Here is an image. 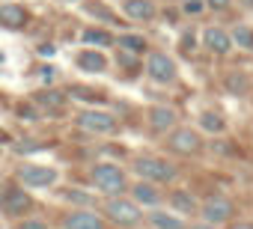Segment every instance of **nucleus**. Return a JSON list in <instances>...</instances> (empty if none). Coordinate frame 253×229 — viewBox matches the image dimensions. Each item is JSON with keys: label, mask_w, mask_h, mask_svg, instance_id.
<instances>
[{"label": "nucleus", "mask_w": 253, "mask_h": 229, "mask_svg": "<svg viewBox=\"0 0 253 229\" xmlns=\"http://www.w3.org/2000/svg\"><path fill=\"white\" fill-rule=\"evenodd\" d=\"M131 173L137 179H143V182L158 185V188L173 185L179 179V167L164 155H134L131 158Z\"/></svg>", "instance_id": "obj_1"}, {"label": "nucleus", "mask_w": 253, "mask_h": 229, "mask_svg": "<svg viewBox=\"0 0 253 229\" xmlns=\"http://www.w3.org/2000/svg\"><path fill=\"white\" fill-rule=\"evenodd\" d=\"M104 214V220L107 223H113V226H119V229H137L140 223H143V208L131 199V196H107L104 199V208H101Z\"/></svg>", "instance_id": "obj_2"}, {"label": "nucleus", "mask_w": 253, "mask_h": 229, "mask_svg": "<svg viewBox=\"0 0 253 229\" xmlns=\"http://www.w3.org/2000/svg\"><path fill=\"white\" fill-rule=\"evenodd\" d=\"M89 179H92L95 191L104 193V196H119V193L128 191V173H125L119 164H113V161H98V164H92Z\"/></svg>", "instance_id": "obj_3"}, {"label": "nucleus", "mask_w": 253, "mask_h": 229, "mask_svg": "<svg viewBox=\"0 0 253 229\" xmlns=\"http://www.w3.org/2000/svg\"><path fill=\"white\" fill-rule=\"evenodd\" d=\"M167 137V149L173 152V155H182V158H197V155H203V149H206V143H203V134L197 131V128H191V125H176L170 134H164Z\"/></svg>", "instance_id": "obj_4"}, {"label": "nucleus", "mask_w": 253, "mask_h": 229, "mask_svg": "<svg viewBox=\"0 0 253 229\" xmlns=\"http://www.w3.org/2000/svg\"><path fill=\"white\" fill-rule=\"evenodd\" d=\"M75 125L86 134H98V137H110L119 131V119L113 116V113L107 110H81L78 116H75Z\"/></svg>", "instance_id": "obj_5"}, {"label": "nucleus", "mask_w": 253, "mask_h": 229, "mask_svg": "<svg viewBox=\"0 0 253 229\" xmlns=\"http://www.w3.org/2000/svg\"><path fill=\"white\" fill-rule=\"evenodd\" d=\"M146 77H149L152 83L167 86V83H176L179 69H176L173 57H167L164 51H152V54L146 57Z\"/></svg>", "instance_id": "obj_6"}, {"label": "nucleus", "mask_w": 253, "mask_h": 229, "mask_svg": "<svg viewBox=\"0 0 253 229\" xmlns=\"http://www.w3.org/2000/svg\"><path fill=\"white\" fill-rule=\"evenodd\" d=\"M197 214H200V220H206V223H211V226H220V223H229L232 220V214H235V205L226 199V196H206L203 202H200V208H197Z\"/></svg>", "instance_id": "obj_7"}, {"label": "nucleus", "mask_w": 253, "mask_h": 229, "mask_svg": "<svg viewBox=\"0 0 253 229\" xmlns=\"http://www.w3.org/2000/svg\"><path fill=\"white\" fill-rule=\"evenodd\" d=\"M146 122H149V131L152 134H170L179 125V113L170 104H152L146 110Z\"/></svg>", "instance_id": "obj_8"}, {"label": "nucleus", "mask_w": 253, "mask_h": 229, "mask_svg": "<svg viewBox=\"0 0 253 229\" xmlns=\"http://www.w3.org/2000/svg\"><path fill=\"white\" fill-rule=\"evenodd\" d=\"M57 170L54 167H45V164H24L21 170H18V179H21V185H27V188H51L54 182H57Z\"/></svg>", "instance_id": "obj_9"}, {"label": "nucleus", "mask_w": 253, "mask_h": 229, "mask_svg": "<svg viewBox=\"0 0 253 229\" xmlns=\"http://www.w3.org/2000/svg\"><path fill=\"white\" fill-rule=\"evenodd\" d=\"M128 193L140 208H158L161 202H164V193H161V188L158 185H152V182H143V179H137V182H131L128 185Z\"/></svg>", "instance_id": "obj_10"}, {"label": "nucleus", "mask_w": 253, "mask_h": 229, "mask_svg": "<svg viewBox=\"0 0 253 229\" xmlns=\"http://www.w3.org/2000/svg\"><path fill=\"white\" fill-rule=\"evenodd\" d=\"M63 229H107V220L95 208H72L63 217Z\"/></svg>", "instance_id": "obj_11"}, {"label": "nucleus", "mask_w": 253, "mask_h": 229, "mask_svg": "<svg viewBox=\"0 0 253 229\" xmlns=\"http://www.w3.org/2000/svg\"><path fill=\"white\" fill-rule=\"evenodd\" d=\"M0 208H3L9 217H24V214L33 208V196H30L24 188H9V191H3Z\"/></svg>", "instance_id": "obj_12"}, {"label": "nucleus", "mask_w": 253, "mask_h": 229, "mask_svg": "<svg viewBox=\"0 0 253 229\" xmlns=\"http://www.w3.org/2000/svg\"><path fill=\"white\" fill-rule=\"evenodd\" d=\"M203 48H206V51H211V54H217V57L229 54V51H232L229 30H223V27H217V24L203 27Z\"/></svg>", "instance_id": "obj_13"}, {"label": "nucleus", "mask_w": 253, "mask_h": 229, "mask_svg": "<svg viewBox=\"0 0 253 229\" xmlns=\"http://www.w3.org/2000/svg\"><path fill=\"white\" fill-rule=\"evenodd\" d=\"M152 229H188V220L176 211H167V208H149V214L143 217Z\"/></svg>", "instance_id": "obj_14"}, {"label": "nucleus", "mask_w": 253, "mask_h": 229, "mask_svg": "<svg viewBox=\"0 0 253 229\" xmlns=\"http://www.w3.org/2000/svg\"><path fill=\"white\" fill-rule=\"evenodd\" d=\"M164 196H167L170 208H173L176 214H182V217H191V214H197V208H200V202L194 199V193L185 191V188H173V191L164 193Z\"/></svg>", "instance_id": "obj_15"}, {"label": "nucleus", "mask_w": 253, "mask_h": 229, "mask_svg": "<svg viewBox=\"0 0 253 229\" xmlns=\"http://www.w3.org/2000/svg\"><path fill=\"white\" fill-rule=\"evenodd\" d=\"M75 66H78L81 72L101 75V72H107V57H104L101 51H95V48H84V51L75 57Z\"/></svg>", "instance_id": "obj_16"}, {"label": "nucleus", "mask_w": 253, "mask_h": 229, "mask_svg": "<svg viewBox=\"0 0 253 229\" xmlns=\"http://www.w3.org/2000/svg\"><path fill=\"white\" fill-rule=\"evenodd\" d=\"M30 21L27 9L24 6H15V3H3L0 6V24H3L6 30H24Z\"/></svg>", "instance_id": "obj_17"}, {"label": "nucleus", "mask_w": 253, "mask_h": 229, "mask_svg": "<svg viewBox=\"0 0 253 229\" xmlns=\"http://www.w3.org/2000/svg\"><path fill=\"white\" fill-rule=\"evenodd\" d=\"M122 12H125V18H131V21H152L158 15L152 0H125Z\"/></svg>", "instance_id": "obj_18"}, {"label": "nucleus", "mask_w": 253, "mask_h": 229, "mask_svg": "<svg viewBox=\"0 0 253 229\" xmlns=\"http://www.w3.org/2000/svg\"><path fill=\"white\" fill-rule=\"evenodd\" d=\"M113 45H116L119 51H125V54H134V57H140V54L146 51V39L137 36V33H122V36L113 39Z\"/></svg>", "instance_id": "obj_19"}, {"label": "nucleus", "mask_w": 253, "mask_h": 229, "mask_svg": "<svg viewBox=\"0 0 253 229\" xmlns=\"http://www.w3.org/2000/svg\"><path fill=\"white\" fill-rule=\"evenodd\" d=\"M197 125H200V131H206V134H223V131H226V119L220 116V113H214V110H203L200 119H197Z\"/></svg>", "instance_id": "obj_20"}, {"label": "nucleus", "mask_w": 253, "mask_h": 229, "mask_svg": "<svg viewBox=\"0 0 253 229\" xmlns=\"http://www.w3.org/2000/svg\"><path fill=\"white\" fill-rule=\"evenodd\" d=\"M81 42L84 45H92V48H110L113 45V36L107 30H101V27H86L81 33Z\"/></svg>", "instance_id": "obj_21"}, {"label": "nucleus", "mask_w": 253, "mask_h": 229, "mask_svg": "<svg viewBox=\"0 0 253 229\" xmlns=\"http://www.w3.org/2000/svg\"><path fill=\"white\" fill-rule=\"evenodd\" d=\"M223 86H226V92H232V95H247V92H250V77H247L244 72H229V75L223 77Z\"/></svg>", "instance_id": "obj_22"}, {"label": "nucleus", "mask_w": 253, "mask_h": 229, "mask_svg": "<svg viewBox=\"0 0 253 229\" xmlns=\"http://www.w3.org/2000/svg\"><path fill=\"white\" fill-rule=\"evenodd\" d=\"M229 39H232V48L238 45L241 51H253V27L250 24H235L229 30Z\"/></svg>", "instance_id": "obj_23"}, {"label": "nucleus", "mask_w": 253, "mask_h": 229, "mask_svg": "<svg viewBox=\"0 0 253 229\" xmlns=\"http://www.w3.org/2000/svg\"><path fill=\"white\" fill-rule=\"evenodd\" d=\"M63 199L75 202V208H95V202H98L89 191H81V188H66L63 191Z\"/></svg>", "instance_id": "obj_24"}, {"label": "nucleus", "mask_w": 253, "mask_h": 229, "mask_svg": "<svg viewBox=\"0 0 253 229\" xmlns=\"http://www.w3.org/2000/svg\"><path fill=\"white\" fill-rule=\"evenodd\" d=\"M36 104H42V107H48V110H60V107L66 104V92H60V89H45V92L36 95Z\"/></svg>", "instance_id": "obj_25"}, {"label": "nucleus", "mask_w": 253, "mask_h": 229, "mask_svg": "<svg viewBox=\"0 0 253 229\" xmlns=\"http://www.w3.org/2000/svg\"><path fill=\"white\" fill-rule=\"evenodd\" d=\"M86 12L98 15L101 21H116V18L110 15V9H104V3H98V0H89V3H86Z\"/></svg>", "instance_id": "obj_26"}, {"label": "nucleus", "mask_w": 253, "mask_h": 229, "mask_svg": "<svg viewBox=\"0 0 253 229\" xmlns=\"http://www.w3.org/2000/svg\"><path fill=\"white\" fill-rule=\"evenodd\" d=\"M182 12H185V15H203V12H206V0H185V3H182Z\"/></svg>", "instance_id": "obj_27"}, {"label": "nucleus", "mask_w": 253, "mask_h": 229, "mask_svg": "<svg viewBox=\"0 0 253 229\" xmlns=\"http://www.w3.org/2000/svg\"><path fill=\"white\" fill-rule=\"evenodd\" d=\"M18 229H48V223L42 217H24L18 220Z\"/></svg>", "instance_id": "obj_28"}, {"label": "nucleus", "mask_w": 253, "mask_h": 229, "mask_svg": "<svg viewBox=\"0 0 253 229\" xmlns=\"http://www.w3.org/2000/svg\"><path fill=\"white\" fill-rule=\"evenodd\" d=\"M232 6V0H206V9H214V12H223Z\"/></svg>", "instance_id": "obj_29"}, {"label": "nucleus", "mask_w": 253, "mask_h": 229, "mask_svg": "<svg viewBox=\"0 0 253 229\" xmlns=\"http://www.w3.org/2000/svg\"><path fill=\"white\" fill-rule=\"evenodd\" d=\"M226 229H253V220H229Z\"/></svg>", "instance_id": "obj_30"}, {"label": "nucleus", "mask_w": 253, "mask_h": 229, "mask_svg": "<svg viewBox=\"0 0 253 229\" xmlns=\"http://www.w3.org/2000/svg\"><path fill=\"white\" fill-rule=\"evenodd\" d=\"M188 229H217V226H211L206 220H197V223H188Z\"/></svg>", "instance_id": "obj_31"}, {"label": "nucleus", "mask_w": 253, "mask_h": 229, "mask_svg": "<svg viewBox=\"0 0 253 229\" xmlns=\"http://www.w3.org/2000/svg\"><path fill=\"white\" fill-rule=\"evenodd\" d=\"M3 191H6V188H3V182H0V199H3Z\"/></svg>", "instance_id": "obj_32"}, {"label": "nucleus", "mask_w": 253, "mask_h": 229, "mask_svg": "<svg viewBox=\"0 0 253 229\" xmlns=\"http://www.w3.org/2000/svg\"><path fill=\"white\" fill-rule=\"evenodd\" d=\"M137 229H140V226H137Z\"/></svg>", "instance_id": "obj_33"}]
</instances>
